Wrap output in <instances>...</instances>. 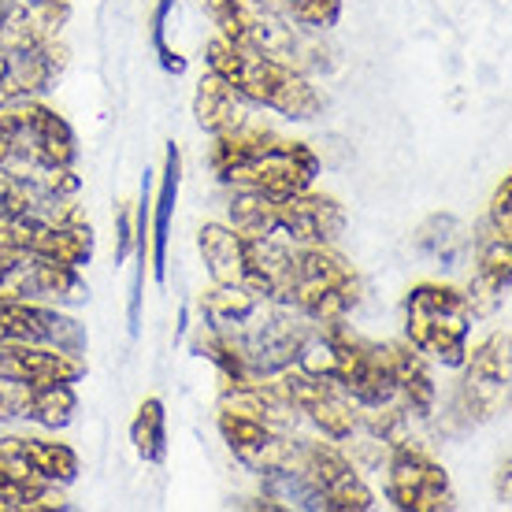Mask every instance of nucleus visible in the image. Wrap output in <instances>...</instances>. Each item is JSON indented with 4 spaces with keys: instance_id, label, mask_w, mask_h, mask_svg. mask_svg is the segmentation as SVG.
<instances>
[{
    "instance_id": "f257e3e1",
    "label": "nucleus",
    "mask_w": 512,
    "mask_h": 512,
    "mask_svg": "<svg viewBox=\"0 0 512 512\" xmlns=\"http://www.w3.org/2000/svg\"><path fill=\"white\" fill-rule=\"evenodd\" d=\"M75 130L56 108L15 101L0 108V167L23 179L38 197L71 201L78 193Z\"/></svg>"
},
{
    "instance_id": "f03ea898",
    "label": "nucleus",
    "mask_w": 512,
    "mask_h": 512,
    "mask_svg": "<svg viewBox=\"0 0 512 512\" xmlns=\"http://www.w3.org/2000/svg\"><path fill=\"white\" fill-rule=\"evenodd\" d=\"M212 167L234 190L290 197V193L312 190V182L320 175V156L305 141H286L268 127L249 123L234 134H219Z\"/></svg>"
},
{
    "instance_id": "7ed1b4c3",
    "label": "nucleus",
    "mask_w": 512,
    "mask_h": 512,
    "mask_svg": "<svg viewBox=\"0 0 512 512\" xmlns=\"http://www.w3.org/2000/svg\"><path fill=\"white\" fill-rule=\"evenodd\" d=\"M205 64H208V71H216L219 78H227L249 104L271 108V112H279L282 119L308 123V119H316L323 112L320 90L308 82V75L301 67L286 64V60L234 49L231 41L216 38V41H208Z\"/></svg>"
},
{
    "instance_id": "20e7f679",
    "label": "nucleus",
    "mask_w": 512,
    "mask_h": 512,
    "mask_svg": "<svg viewBox=\"0 0 512 512\" xmlns=\"http://www.w3.org/2000/svg\"><path fill=\"white\" fill-rule=\"evenodd\" d=\"M279 301L320 327L346 323V316L360 301V279L331 245H294L286 256Z\"/></svg>"
},
{
    "instance_id": "39448f33",
    "label": "nucleus",
    "mask_w": 512,
    "mask_h": 512,
    "mask_svg": "<svg viewBox=\"0 0 512 512\" xmlns=\"http://www.w3.org/2000/svg\"><path fill=\"white\" fill-rule=\"evenodd\" d=\"M472 316V301L461 286L416 282L405 297V342L442 368H464Z\"/></svg>"
},
{
    "instance_id": "423d86ee",
    "label": "nucleus",
    "mask_w": 512,
    "mask_h": 512,
    "mask_svg": "<svg viewBox=\"0 0 512 512\" xmlns=\"http://www.w3.org/2000/svg\"><path fill=\"white\" fill-rule=\"evenodd\" d=\"M212 23L219 26V38L231 41L234 49L275 56L294 67L320 64V52L305 41V26L286 19L279 8H271L268 0H205Z\"/></svg>"
},
{
    "instance_id": "0eeeda50",
    "label": "nucleus",
    "mask_w": 512,
    "mask_h": 512,
    "mask_svg": "<svg viewBox=\"0 0 512 512\" xmlns=\"http://www.w3.org/2000/svg\"><path fill=\"white\" fill-rule=\"evenodd\" d=\"M0 297L38 301V305H82L90 297V286L78 275V268L0 245Z\"/></svg>"
},
{
    "instance_id": "6e6552de",
    "label": "nucleus",
    "mask_w": 512,
    "mask_h": 512,
    "mask_svg": "<svg viewBox=\"0 0 512 512\" xmlns=\"http://www.w3.org/2000/svg\"><path fill=\"white\" fill-rule=\"evenodd\" d=\"M294 468L308 479V487L323 498V509L364 512L375 505L372 487L364 483L357 464L331 442H297Z\"/></svg>"
},
{
    "instance_id": "1a4fd4ad",
    "label": "nucleus",
    "mask_w": 512,
    "mask_h": 512,
    "mask_svg": "<svg viewBox=\"0 0 512 512\" xmlns=\"http://www.w3.org/2000/svg\"><path fill=\"white\" fill-rule=\"evenodd\" d=\"M275 386L301 416L320 427L331 442H346L360 431V405L338 383L323 375H308L301 368H286L275 375Z\"/></svg>"
},
{
    "instance_id": "9d476101",
    "label": "nucleus",
    "mask_w": 512,
    "mask_h": 512,
    "mask_svg": "<svg viewBox=\"0 0 512 512\" xmlns=\"http://www.w3.org/2000/svg\"><path fill=\"white\" fill-rule=\"evenodd\" d=\"M386 498L401 512L453 509V483L446 468L416 446H394L386 453Z\"/></svg>"
},
{
    "instance_id": "9b49d317",
    "label": "nucleus",
    "mask_w": 512,
    "mask_h": 512,
    "mask_svg": "<svg viewBox=\"0 0 512 512\" xmlns=\"http://www.w3.org/2000/svg\"><path fill=\"white\" fill-rule=\"evenodd\" d=\"M0 342H34L82 357L90 346V334L75 316L60 312L56 305L0 297Z\"/></svg>"
},
{
    "instance_id": "f8f14e48",
    "label": "nucleus",
    "mask_w": 512,
    "mask_h": 512,
    "mask_svg": "<svg viewBox=\"0 0 512 512\" xmlns=\"http://www.w3.org/2000/svg\"><path fill=\"white\" fill-rule=\"evenodd\" d=\"M219 435L227 442V449L234 453V461L249 468V472H279V468H294L297 442L294 435H282L268 423L242 416V412L219 409Z\"/></svg>"
},
{
    "instance_id": "ddd939ff",
    "label": "nucleus",
    "mask_w": 512,
    "mask_h": 512,
    "mask_svg": "<svg viewBox=\"0 0 512 512\" xmlns=\"http://www.w3.org/2000/svg\"><path fill=\"white\" fill-rule=\"evenodd\" d=\"M64 64L67 49L60 45V38L26 45V49H0V108L52 90Z\"/></svg>"
},
{
    "instance_id": "4468645a",
    "label": "nucleus",
    "mask_w": 512,
    "mask_h": 512,
    "mask_svg": "<svg viewBox=\"0 0 512 512\" xmlns=\"http://www.w3.org/2000/svg\"><path fill=\"white\" fill-rule=\"evenodd\" d=\"M86 375V360L75 353L34 342H0V383L4 386H45L78 383Z\"/></svg>"
},
{
    "instance_id": "2eb2a0df",
    "label": "nucleus",
    "mask_w": 512,
    "mask_h": 512,
    "mask_svg": "<svg viewBox=\"0 0 512 512\" xmlns=\"http://www.w3.org/2000/svg\"><path fill=\"white\" fill-rule=\"evenodd\" d=\"M279 231L294 245H334L346 234V208L312 190L290 193L279 197Z\"/></svg>"
},
{
    "instance_id": "dca6fc26",
    "label": "nucleus",
    "mask_w": 512,
    "mask_h": 512,
    "mask_svg": "<svg viewBox=\"0 0 512 512\" xmlns=\"http://www.w3.org/2000/svg\"><path fill=\"white\" fill-rule=\"evenodd\" d=\"M475 249V286L468 301L472 312H490L498 308L509 294L512 279V231H501L490 219L479 223V231L472 238Z\"/></svg>"
},
{
    "instance_id": "f3484780",
    "label": "nucleus",
    "mask_w": 512,
    "mask_h": 512,
    "mask_svg": "<svg viewBox=\"0 0 512 512\" xmlns=\"http://www.w3.org/2000/svg\"><path fill=\"white\" fill-rule=\"evenodd\" d=\"M205 268L216 286H249L253 290V242L227 223H205L197 234Z\"/></svg>"
},
{
    "instance_id": "a211bd4d",
    "label": "nucleus",
    "mask_w": 512,
    "mask_h": 512,
    "mask_svg": "<svg viewBox=\"0 0 512 512\" xmlns=\"http://www.w3.org/2000/svg\"><path fill=\"white\" fill-rule=\"evenodd\" d=\"M383 353H386L390 379H394L397 405L409 409L412 416H431L438 401V390H435V375L427 368V357L416 353L409 342H390V346H383Z\"/></svg>"
},
{
    "instance_id": "6ab92c4d",
    "label": "nucleus",
    "mask_w": 512,
    "mask_h": 512,
    "mask_svg": "<svg viewBox=\"0 0 512 512\" xmlns=\"http://www.w3.org/2000/svg\"><path fill=\"white\" fill-rule=\"evenodd\" d=\"M67 19H71L67 0H15L0 26V49H26V45L56 41Z\"/></svg>"
},
{
    "instance_id": "aec40b11",
    "label": "nucleus",
    "mask_w": 512,
    "mask_h": 512,
    "mask_svg": "<svg viewBox=\"0 0 512 512\" xmlns=\"http://www.w3.org/2000/svg\"><path fill=\"white\" fill-rule=\"evenodd\" d=\"M193 116H197L201 130H208L212 138H219V134H234V130H242V127L253 123L249 101L234 90L227 78H219L216 71H208V75L197 82Z\"/></svg>"
},
{
    "instance_id": "412c9836",
    "label": "nucleus",
    "mask_w": 512,
    "mask_h": 512,
    "mask_svg": "<svg viewBox=\"0 0 512 512\" xmlns=\"http://www.w3.org/2000/svg\"><path fill=\"white\" fill-rule=\"evenodd\" d=\"M0 457L15 461L30 475H38L45 483H75L78 475V453L67 442H49V438H0Z\"/></svg>"
},
{
    "instance_id": "4be33fe9",
    "label": "nucleus",
    "mask_w": 512,
    "mask_h": 512,
    "mask_svg": "<svg viewBox=\"0 0 512 512\" xmlns=\"http://www.w3.org/2000/svg\"><path fill=\"white\" fill-rule=\"evenodd\" d=\"M78 394L75 383H45V386H8V416H26L49 431H64L75 420Z\"/></svg>"
},
{
    "instance_id": "5701e85b",
    "label": "nucleus",
    "mask_w": 512,
    "mask_h": 512,
    "mask_svg": "<svg viewBox=\"0 0 512 512\" xmlns=\"http://www.w3.org/2000/svg\"><path fill=\"white\" fill-rule=\"evenodd\" d=\"M219 409L253 416V420L268 423V427H275V431H282V435H294L297 420H301V412L282 397V390L271 383V379H264V383L227 386L223 397H219Z\"/></svg>"
},
{
    "instance_id": "b1692460",
    "label": "nucleus",
    "mask_w": 512,
    "mask_h": 512,
    "mask_svg": "<svg viewBox=\"0 0 512 512\" xmlns=\"http://www.w3.org/2000/svg\"><path fill=\"white\" fill-rule=\"evenodd\" d=\"M179 182H182V153L179 145L171 141L164 156V175H160V193H156L153 216H149V227H153V238H149V268H153V279H167V234H171V216H175V201H179Z\"/></svg>"
},
{
    "instance_id": "393cba45",
    "label": "nucleus",
    "mask_w": 512,
    "mask_h": 512,
    "mask_svg": "<svg viewBox=\"0 0 512 512\" xmlns=\"http://www.w3.org/2000/svg\"><path fill=\"white\" fill-rule=\"evenodd\" d=\"M412 245H416V253H420L423 260H431L435 268L453 271L464 264V256L472 249V238H468V231H464V223L457 216L435 212V216H427L420 227H416Z\"/></svg>"
},
{
    "instance_id": "a878e982",
    "label": "nucleus",
    "mask_w": 512,
    "mask_h": 512,
    "mask_svg": "<svg viewBox=\"0 0 512 512\" xmlns=\"http://www.w3.org/2000/svg\"><path fill=\"white\" fill-rule=\"evenodd\" d=\"M38 509H67L56 483H45L30 475L15 461L0 457V512H38Z\"/></svg>"
},
{
    "instance_id": "bb28decb",
    "label": "nucleus",
    "mask_w": 512,
    "mask_h": 512,
    "mask_svg": "<svg viewBox=\"0 0 512 512\" xmlns=\"http://www.w3.org/2000/svg\"><path fill=\"white\" fill-rule=\"evenodd\" d=\"M264 305V297L249 290V286H216L201 294V323L208 327H223V331H238L249 323L256 308Z\"/></svg>"
},
{
    "instance_id": "cd10ccee",
    "label": "nucleus",
    "mask_w": 512,
    "mask_h": 512,
    "mask_svg": "<svg viewBox=\"0 0 512 512\" xmlns=\"http://www.w3.org/2000/svg\"><path fill=\"white\" fill-rule=\"evenodd\" d=\"M231 227L245 238H271L279 234V197L253 190H238L231 201Z\"/></svg>"
},
{
    "instance_id": "c85d7f7f",
    "label": "nucleus",
    "mask_w": 512,
    "mask_h": 512,
    "mask_svg": "<svg viewBox=\"0 0 512 512\" xmlns=\"http://www.w3.org/2000/svg\"><path fill=\"white\" fill-rule=\"evenodd\" d=\"M130 442L145 464H164L167 457V412L160 397H145L130 423Z\"/></svg>"
},
{
    "instance_id": "c756f323",
    "label": "nucleus",
    "mask_w": 512,
    "mask_h": 512,
    "mask_svg": "<svg viewBox=\"0 0 512 512\" xmlns=\"http://www.w3.org/2000/svg\"><path fill=\"white\" fill-rule=\"evenodd\" d=\"M512 338L509 331L501 327V331H494L483 342V346L475 349V353H468L464 357V368H468V379H479V383H490V386H501V390H509V379H512Z\"/></svg>"
},
{
    "instance_id": "7c9ffc66",
    "label": "nucleus",
    "mask_w": 512,
    "mask_h": 512,
    "mask_svg": "<svg viewBox=\"0 0 512 512\" xmlns=\"http://www.w3.org/2000/svg\"><path fill=\"white\" fill-rule=\"evenodd\" d=\"M268 4L305 30H331L342 19V0H268Z\"/></svg>"
},
{
    "instance_id": "2f4dec72",
    "label": "nucleus",
    "mask_w": 512,
    "mask_h": 512,
    "mask_svg": "<svg viewBox=\"0 0 512 512\" xmlns=\"http://www.w3.org/2000/svg\"><path fill=\"white\" fill-rule=\"evenodd\" d=\"M171 8H175V0H156V8H153V52H156V60H160V67H164L167 75H182L186 71V60H182L179 52L167 45V15H171Z\"/></svg>"
},
{
    "instance_id": "473e14b6",
    "label": "nucleus",
    "mask_w": 512,
    "mask_h": 512,
    "mask_svg": "<svg viewBox=\"0 0 512 512\" xmlns=\"http://www.w3.org/2000/svg\"><path fill=\"white\" fill-rule=\"evenodd\" d=\"M38 201V193L30 190L23 179H15L12 171L0 167V227L12 223L15 216H23L26 208Z\"/></svg>"
},
{
    "instance_id": "72a5a7b5",
    "label": "nucleus",
    "mask_w": 512,
    "mask_h": 512,
    "mask_svg": "<svg viewBox=\"0 0 512 512\" xmlns=\"http://www.w3.org/2000/svg\"><path fill=\"white\" fill-rule=\"evenodd\" d=\"M509 205H512V179L505 175V179H501V186L494 190V197H490V208H487V219L494 223V227H501V231H512Z\"/></svg>"
},
{
    "instance_id": "f704fd0d",
    "label": "nucleus",
    "mask_w": 512,
    "mask_h": 512,
    "mask_svg": "<svg viewBox=\"0 0 512 512\" xmlns=\"http://www.w3.org/2000/svg\"><path fill=\"white\" fill-rule=\"evenodd\" d=\"M130 245H134V219H130V208H116V264H123L130 256Z\"/></svg>"
},
{
    "instance_id": "c9c22d12",
    "label": "nucleus",
    "mask_w": 512,
    "mask_h": 512,
    "mask_svg": "<svg viewBox=\"0 0 512 512\" xmlns=\"http://www.w3.org/2000/svg\"><path fill=\"white\" fill-rule=\"evenodd\" d=\"M498 494L501 501H509V457L501 461V475H498Z\"/></svg>"
},
{
    "instance_id": "e433bc0d",
    "label": "nucleus",
    "mask_w": 512,
    "mask_h": 512,
    "mask_svg": "<svg viewBox=\"0 0 512 512\" xmlns=\"http://www.w3.org/2000/svg\"><path fill=\"white\" fill-rule=\"evenodd\" d=\"M15 0H0V26H4V19H8V12H12Z\"/></svg>"
},
{
    "instance_id": "4c0bfd02",
    "label": "nucleus",
    "mask_w": 512,
    "mask_h": 512,
    "mask_svg": "<svg viewBox=\"0 0 512 512\" xmlns=\"http://www.w3.org/2000/svg\"><path fill=\"white\" fill-rule=\"evenodd\" d=\"M8 416V390H0V420Z\"/></svg>"
}]
</instances>
